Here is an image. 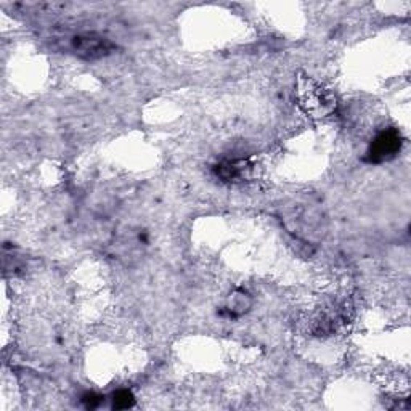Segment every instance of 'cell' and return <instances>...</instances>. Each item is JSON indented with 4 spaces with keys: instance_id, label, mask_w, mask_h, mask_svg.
Returning <instances> with one entry per match:
<instances>
[{
    "instance_id": "1",
    "label": "cell",
    "mask_w": 411,
    "mask_h": 411,
    "mask_svg": "<svg viewBox=\"0 0 411 411\" xmlns=\"http://www.w3.org/2000/svg\"><path fill=\"white\" fill-rule=\"evenodd\" d=\"M296 97L302 111L310 117H326L336 110V98L333 93L312 77L300 76L297 79Z\"/></svg>"
},
{
    "instance_id": "5",
    "label": "cell",
    "mask_w": 411,
    "mask_h": 411,
    "mask_svg": "<svg viewBox=\"0 0 411 411\" xmlns=\"http://www.w3.org/2000/svg\"><path fill=\"white\" fill-rule=\"evenodd\" d=\"M252 307V297L246 293V291L238 289L233 294L229 297V302H227V314H229L231 318H238V316L245 315L246 312H249Z\"/></svg>"
},
{
    "instance_id": "4",
    "label": "cell",
    "mask_w": 411,
    "mask_h": 411,
    "mask_svg": "<svg viewBox=\"0 0 411 411\" xmlns=\"http://www.w3.org/2000/svg\"><path fill=\"white\" fill-rule=\"evenodd\" d=\"M216 175L224 182H236L249 171V164L245 160H227L216 167Z\"/></svg>"
},
{
    "instance_id": "6",
    "label": "cell",
    "mask_w": 411,
    "mask_h": 411,
    "mask_svg": "<svg viewBox=\"0 0 411 411\" xmlns=\"http://www.w3.org/2000/svg\"><path fill=\"white\" fill-rule=\"evenodd\" d=\"M135 405V397L131 390L121 389L113 394V410H128Z\"/></svg>"
},
{
    "instance_id": "2",
    "label": "cell",
    "mask_w": 411,
    "mask_h": 411,
    "mask_svg": "<svg viewBox=\"0 0 411 411\" xmlns=\"http://www.w3.org/2000/svg\"><path fill=\"white\" fill-rule=\"evenodd\" d=\"M402 135L397 128H385L370 143L365 161L370 164H381V162L394 160L399 155V151L402 150Z\"/></svg>"
},
{
    "instance_id": "7",
    "label": "cell",
    "mask_w": 411,
    "mask_h": 411,
    "mask_svg": "<svg viewBox=\"0 0 411 411\" xmlns=\"http://www.w3.org/2000/svg\"><path fill=\"white\" fill-rule=\"evenodd\" d=\"M103 400H105V397H103V395H100V394H97V392H87V394L82 395V403L87 410L98 408L103 403Z\"/></svg>"
},
{
    "instance_id": "3",
    "label": "cell",
    "mask_w": 411,
    "mask_h": 411,
    "mask_svg": "<svg viewBox=\"0 0 411 411\" xmlns=\"http://www.w3.org/2000/svg\"><path fill=\"white\" fill-rule=\"evenodd\" d=\"M71 47H73V52L76 53L79 58L88 59V61L105 58L110 55V53L115 52L116 48V46L110 41V39L103 37L100 34H95V32L79 34V36L73 39Z\"/></svg>"
}]
</instances>
